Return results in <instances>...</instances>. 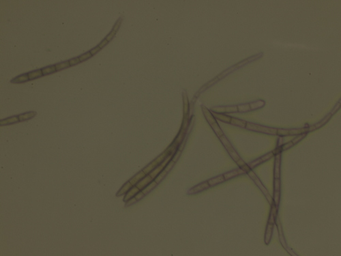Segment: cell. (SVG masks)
<instances>
[{
  "instance_id": "24",
  "label": "cell",
  "mask_w": 341,
  "mask_h": 256,
  "mask_svg": "<svg viewBox=\"0 0 341 256\" xmlns=\"http://www.w3.org/2000/svg\"><path fill=\"white\" fill-rule=\"evenodd\" d=\"M108 43H109V41H108V40H106V39H104L103 41L101 42V43H100L99 44H98V46L99 47L100 49H102V48H103L104 47H105V46L107 45V44H108Z\"/></svg>"
},
{
  "instance_id": "20",
  "label": "cell",
  "mask_w": 341,
  "mask_h": 256,
  "mask_svg": "<svg viewBox=\"0 0 341 256\" xmlns=\"http://www.w3.org/2000/svg\"><path fill=\"white\" fill-rule=\"evenodd\" d=\"M137 201V200L135 199V198L134 197V198H133L130 199L129 200H128L126 202V206H130V205H133V204L136 203Z\"/></svg>"
},
{
  "instance_id": "18",
  "label": "cell",
  "mask_w": 341,
  "mask_h": 256,
  "mask_svg": "<svg viewBox=\"0 0 341 256\" xmlns=\"http://www.w3.org/2000/svg\"><path fill=\"white\" fill-rule=\"evenodd\" d=\"M69 62H70V66H75V65H77V64H79L80 62H81V61H80V59H79V57H78V58H73V59H70Z\"/></svg>"
},
{
  "instance_id": "11",
  "label": "cell",
  "mask_w": 341,
  "mask_h": 256,
  "mask_svg": "<svg viewBox=\"0 0 341 256\" xmlns=\"http://www.w3.org/2000/svg\"><path fill=\"white\" fill-rule=\"evenodd\" d=\"M146 175V174L143 172V171H139L138 174H137L134 176H133L131 179L129 180V182L133 184V186H135L136 184L138 183L141 180H142Z\"/></svg>"
},
{
  "instance_id": "22",
  "label": "cell",
  "mask_w": 341,
  "mask_h": 256,
  "mask_svg": "<svg viewBox=\"0 0 341 256\" xmlns=\"http://www.w3.org/2000/svg\"><path fill=\"white\" fill-rule=\"evenodd\" d=\"M100 49H101L100 48V47H98V46H97V47H94V48H93L92 49H91L90 51H89V52L91 53V54H92V55H94L96 54V53H97L98 52H99L100 51Z\"/></svg>"
},
{
  "instance_id": "14",
  "label": "cell",
  "mask_w": 341,
  "mask_h": 256,
  "mask_svg": "<svg viewBox=\"0 0 341 256\" xmlns=\"http://www.w3.org/2000/svg\"><path fill=\"white\" fill-rule=\"evenodd\" d=\"M157 185H158V183L154 180H152V182L148 184V185L146 186L145 188L141 190H142V192L144 193L145 195H147L149 193H150L152 190L155 188V187H156Z\"/></svg>"
},
{
  "instance_id": "4",
  "label": "cell",
  "mask_w": 341,
  "mask_h": 256,
  "mask_svg": "<svg viewBox=\"0 0 341 256\" xmlns=\"http://www.w3.org/2000/svg\"><path fill=\"white\" fill-rule=\"evenodd\" d=\"M152 180H154L151 178L150 175L148 174V175H146L142 180H141L139 182L136 184L135 186H137V188H138L140 190H141L144 189L146 186L148 185V184L150 183Z\"/></svg>"
},
{
  "instance_id": "13",
  "label": "cell",
  "mask_w": 341,
  "mask_h": 256,
  "mask_svg": "<svg viewBox=\"0 0 341 256\" xmlns=\"http://www.w3.org/2000/svg\"><path fill=\"white\" fill-rule=\"evenodd\" d=\"M44 76L43 74V71L42 69H39L36 70H33L31 72L28 73V77L29 80H34L36 79L40 78V77Z\"/></svg>"
},
{
  "instance_id": "1",
  "label": "cell",
  "mask_w": 341,
  "mask_h": 256,
  "mask_svg": "<svg viewBox=\"0 0 341 256\" xmlns=\"http://www.w3.org/2000/svg\"><path fill=\"white\" fill-rule=\"evenodd\" d=\"M170 154H173L170 151H167L166 152H163L160 156H158L156 159L153 160V161L146 166L145 168L143 169V172H144L146 175L149 174L151 171H153L156 168H157L158 165H160L161 163H162L164 160L170 155Z\"/></svg>"
},
{
  "instance_id": "7",
  "label": "cell",
  "mask_w": 341,
  "mask_h": 256,
  "mask_svg": "<svg viewBox=\"0 0 341 256\" xmlns=\"http://www.w3.org/2000/svg\"><path fill=\"white\" fill-rule=\"evenodd\" d=\"M19 122V120L18 116H13V117L6 118L0 121V125H1V126H6V125L15 124Z\"/></svg>"
},
{
  "instance_id": "5",
  "label": "cell",
  "mask_w": 341,
  "mask_h": 256,
  "mask_svg": "<svg viewBox=\"0 0 341 256\" xmlns=\"http://www.w3.org/2000/svg\"><path fill=\"white\" fill-rule=\"evenodd\" d=\"M225 181V178L223 176V174H221L219 175H217V176L214 177V178H212L211 179H209L208 180V183L209 184V186H216L218 184H219L220 183H223Z\"/></svg>"
},
{
  "instance_id": "9",
  "label": "cell",
  "mask_w": 341,
  "mask_h": 256,
  "mask_svg": "<svg viewBox=\"0 0 341 256\" xmlns=\"http://www.w3.org/2000/svg\"><path fill=\"white\" fill-rule=\"evenodd\" d=\"M272 156V154H268L267 155H265L264 156L261 157V159H257V160H255V161H253V162H252V163H249V164H248V166H249V168H255V167H256L257 165L261 164V163L264 162L265 160H267L268 159H270Z\"/></svg>"
},
{
  "instance_id": "8",
  "label": "cell",
  "mask_w": 341,
  "mask_h": 256,
  "mask_svg": "<svg viewBox=\"0 0 341 256\" xmlns=\"http://www.w3.org/2000/svg\"><path fill=\"white\" fill-rule=\"evenodd\" d=\"M29 80V79L28 77V73H25V74H21L19 76L16 77L15 78L12 79L10 82L13 83H22L28 81Z\"/></svg>"
},
{
  "instance_id": "23",
  "label": "cell",
  "mask_w": 341,
  "mask_h": 256,
  "mask_svg": "<svg viewBox=\"0 0 341 256\" xmlns=\"http://www.w3.org/2000/svg\"><path fill=\"white\" fill-rule=\"evenodd\" d=\"M115 34H116V32L112 31L111 32V33H109V35H108V36H107L106 37V38H105V39H106V40H108V41H110L111 40H112V38H113V37H114V36H115Z\"/></svg>"
},
{
  "instance_id": "21",
  "label": "cell",
  "mask_w": 341,
  "mask_h": 256,
  "mask_svg": "<svg viewBox=\"0 0 341 256\" xmlns=\"http://www.w3.org/2000/svg\"><path fill=\"white\" fill-rule=\"evenodd\" d=\"M121 23H122V20H121V19H119V20H118V21H117V22L115 23V24L114 27H113V31H114V32H117V31L118 30L119 28V27H120Z\"/></svg>"
},
{
  "instance_id": "2",
  "label": "cell",
  "mask_w": 341,
  "mask_h": 256,
  "mask_svg": "<svg viewBox=\"0 0 341 256\" xmlns=\"http://www.w3.org/2000/svg\"><path fill=\"white\" fill-rule=\"evenodd\" d=\"M209 185L208 183V181H205V182L200 183L199 184H197V185L193 186V188H191L189 190H188V194L189 195H194V194H197V193H201L203 190H207L209 188Z\"/></svg>"
},
{
  "instance_id": "10",
  "label": "cell",
  "mask_w": 341,
  "mask_h": 256,
  "mask_svg": "<svg viewBox=\"0 0 341 256\" xmlns=\"http://www.w3.org/2000/svg\"><path fill=\"white\" fill-rule=\"evenodd\" d=\"M36 115V111H29L25 113V114H20L18 115V117H19V122H23L30 120V119L34 118Z\"/></svg>"
},
{
  "instance_id": "3",
  "label": "cell",
  "mask_w": 341,
  "mask_h": 256,
  "mask_svg": "<svg viewBox=\"0 0 341 256\" xmlns=\"http://www.w3.org/2000/svg\"><path fill=\"white\" fill-rule=\"evenodd\" d=\"M246 174V171L243 169H241V168H238V169H233V170L227 172V173L224 174H223V176L225 178V180H229L230 179H232L233 178H235V177H238L239 175H243Z\"/></svg>"
},
{
  "instance_id": "17",
  "label": "cell",
  "mask_w": 341,
  "mask_h": 256,
  "mask_svg": "<svg viewBox=\"0 0 341 256\" xmlns=\"http://www.w3.org/2000/svg\"><path fill=\"white\" fill-rule=\"evenodd\" d=\"M92 55L91 54V53L89 52V51H88V52H87V53H84V54H82V55H81L80 56H79V59H80L81 62L86 61L87 59H88L92 57Z\"/></svg>"
},
{
  "instance_id": "16",
  "label": "cell",
  "mask_w": 341,
  "mask_h": 256,
  "mask_svg": "<svg viewBox=\"0 0 341 256\" xmlns=\"http://www.w3.org/2000/svg\"><path fill=\"white\" fill-rule=\"evenodd\" d=\"M55 66L57 71H60L62 70L66 69V68H69L70 66V64L69 60H68V61H64L63 62H61V63L57 64L56 65H55Z\"/></svg>"
},
{
  "instance_id": "19",
  "label": "cell",
  "mask_w": 341,
  "mask_h": 256,
  "mask_svg": "<svg viewBox=\"0 0 341 256\" xmlns=\"http://www.w3.org/2000/svg\"><path fill=\"white\" fill-rule=\"evenodd\" d=\"M145 196V195H144V193L142 192V190H139V191L137 193L136 195L134 196V198H135V199H137V201H138L141 200V199L144 198Z\"/></svg>"
},
{
  "instance_id": "12",
  "label": "cell",
  "mask_w": 341,
  "mask_h": 256,
  "mask_svg": "<svg viewBox=\"0 0 341 256\" xmlns=\"http://www.w3.org/2000/svg\"><path fill=\"white\" fill-rule=\"evenodd\" d=\"M133 186V184H131L129 182V181H128V182L124 184L123 186H122V188L120 189V190H119V191L118 192V193H117L116 195L118 196V197H119V196H121L122 195H125L126 193L128 191V190H129L131 188H132Z\"/></svg>"
},
{
  "instance_id": "25",
  "label": "cell",
  "mask_w": 341,
  "mask_h": 256,
  "mask_svg": "<svg viewBox=\"0 0 341 256\" xmlns=\"http://www.w3.org/2000/svg\"><path fill=\"white\" fill-rule=\"evenodd\" d=\"M292 145H293L292 143H291V142H289V143H288V144H287L286 145H284V146L283 147V150H287V149L289 148L290 147L292 146Z\"/></svg>"
},
{
  "instance_id": "15",
  "label": "cell",
  "mask_w": 341,
  "mask_h": 256,
  "mask_svg": "<svg viewBox=\"0 0 341 256\" xmlns=\"http://www.w3.org/2000/svg\"><path fill=\"white\" fill-rule=\"evenodd\" d=\"M42 71H43V75H48V74H53V73L57 72L55 65H52V66H49L44 67V68H43V69H42Z\"/></svg>"
},
{
  "instance_id": "6",
  "label": "cell",
  "mask_w": 341,
  "mask_h": 256,
  "mask_svg": "<svg viewBox=\"0 0 341 256\" xmlns=\"http://www.w3.org/2000/svg\"><path fill=\"white\" fill-rule=\"evenodd\" d=\"M139 189L137 188V186H133L132 188H131L126 193L125 196H124V201L125 202H126L128 200H129L130 199L134 198V196L136 195V194L139 191Z\"/></svg>"
}]
</instances>
